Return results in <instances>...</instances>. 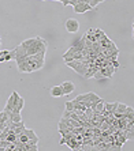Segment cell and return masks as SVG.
Masks as SVG:
<instances>
[{"instance_id":"obj_1","label":"cell","mask_w":134,"mask_h":151,"mask_svg":"<svg viewBox=\"0 0 134 151\" xmlns=\"http://www.w3.org/2000/svg\"><path fill=\"white\" fill-rule=\"evenodd\" d=\"M66 30L67 33H77L78 30H80V22L77 21V19H73V18H69L66 21Z\"/></svg>"},{"instance_id":"obj_2","label":"cell","mask_w":134,"mask_h":151,"mask_svg":"<svg viewBox=\"0 0 134 151\" xmlns=\"http://www.w3.org/2000/svg\"><path fill=\"white\" fill-rule=\"evenodd\" d=\"M62 91H63V95H69V94H71L74 90H75V85H74L73 82H70V80H66V82H63L62 85Z\"/></svg>"},{"instance_id":"obj_3","label":"cell","mask_w":134,"mask_h":151,"mask_svg":"<svg viewBox=\"0 0 134 151\" xmlns=\"http://www.w3.org/2000/svg\"><path fill=\"white\" fill-rule=\"evenodd\" d=\"M73 8H74V12L77 14H84L86 11H92V7L86 4V3H77L75 6H73Z\"/></svg>"},{"instance_id":"obj_4","label":"cell","mask_w":134,"mask_h":151,"mask_svg":"<svg viewBox=\"0 0 134 151\" xmlns=\"http://www.w3.org/2000/svg\"><path fill=\"white\" fill-rule=\"evenodd\" d=\"M23 133L26 135L27 138H29V142H31V143H38V136L36 135V132H34L33 129H29V128H26L25 127V129H23Z\"/></svg>"},{"instance_id":"obj_5","label":"cell","mask_w":134,"mask_h":151,"mask_svg":"<svg viewBox=\"0 0 134 151\" xmlns=\"http://www.w3.org/2000/svg\"><path fill=\"white\" fill-rule=\"evenodd\" d=\"M49 93H51V95H52L53 98L63 97V91H62V87H60V86H53V87H51Z\"/></svg>"},{"instance_id":"obj_6","label":"cell","mask_w":134,"mask_h":151,"mask_svg":"<svg viewBox=\"0 0 134 151\" xmlns=\"http://www.w3.org/2000/svg\"><path fill=\"white\" fill-rule=\"evenodd\" d=\"M86 95H88V101L90 102V104H97V102H100L103 98H100L96 93H93V91H90V93H86Z\"/></svg>"},{"instance_id":"obj_7","label":"cell","mask_w":134,"mask_h":151,"mask_svg":"<svg viewBox=\"0 0 134 151\" xmlns=\"http://www.w3.org/2000/svg\"><path fill=\"white\" fill-rule=\"evenodd\" d=\"M34 45H36V38H29V39H25L23 42H21V45H19V46H21L22 49H25V50H26L27 48L34 46Z\"/></svg>"},{"instance_id":"obj_8","label":"cell","mask_w":134,"mask_h":151,"mask_svg":"<svg viewBox=\"0 0 134 151\" xmlns=\"http://www.w3.org/2000/svg\"><path fill=\"white\" fill-rule=\"evenodd\" d=\"M103 109H104V99H101L100 102H97V104H96V106H94V109H93V110H96V112L100 113Z\"/></svg>"},{"instance_id":"obj_9","label":"cell","mask_w":134,"mask_h":151,"mask_svg":"<svg viewBox=\"0 0 134 151\" xmlns=\"http://www.w3.org/2000/svg\"><path fill=\"white\" fill-rule=\"evenodd\" d=\"M73 101H75V102L88 101V95H86V94H80V95H77V97H75V99H73Z\"/></svg>"},{"instance_id":"obj_10","label":"cell","mask_w":134,"mask_h":151,"mask_svg":"<svg viewBox=\"0 0 134 151\" xmlns=\"http://www.w3.org/2000/svg\"><path fill=\"white\" fill-rule=\"evenodd\" d=\"M126 108H127V105H125V104H120V102H118L116 112H119V113H125V112H126Z\"/></svg>"},{"instance_id":"obj_11","label":"cell","mask_w":134,"mask_h":151,"mask_svg":"<svg viewBox=\"0 0 134 151\" xmlns=\"http://www.w3.org/2000/svg\"><path fill=\"white\" fill-rule=\"evenodd\" d=\"M75 52H77V50H75V48H74V46H71V48H70V49L67 50L66 53H64V54H63V57H69V56H73V54L75 53Z\"/></svg>"},{"instance_id":"obj_12","label":"cell","mask_w":134,"mask_h":151,"mask_svg":"<svg viewBox=\"0 0 134 151\" xmlns=\"http://www.w3.org/2000/svg\"><path fill=\"white\" fill-rule=\"evenodd\" d=\"M64 110L74 112V104H73V101H67V102H66V109H64Z\"/></svg>"},{"instance_id":"obj_13","label":"cell","mask_w":134,"mask_h":151,"mask_svg":"<svg viewBox=\"0 0 134 151\" xmlns=\"http://www.w3.org/2000/svg\"><path fill=\"white\" fill-rule=\"evenodd\" d=\"M88 4H89L90 7H92V10H94V8L97 7V4H98V0H89V3H88Z\"/></svg>"},{"instance_id":"obj_14","label":"cell","mask_w":134,"mask_h":151,"mask_svg":"<svg viewBox=\"0 0 134 151\" xmlns=\"http://www.w3.org/2000/svg\"><path fill=\"white\" fill-rule=\"evenodd\" d=\"M53 2H63V0H53Z\"/></svg>"},{"instance_id":"obj_15","label":"cell","mask_w":134,"mask_h":151,"mask_svg":"<svg viewBox=\"0 0 134 151\" xmlns=\"http://www.w3.org/2000/svg\"><path fill=\"white\" fill-rule=\"evenodd\" d=\"M0 46H2V39H0Z\"/></svg>"}]
</instances>
